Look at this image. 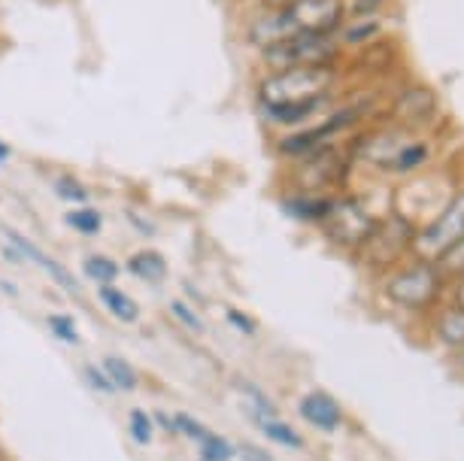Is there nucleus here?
<instances>
[{"label":"nucleus","mask_w":464,"mask_h":461,"mask_svg":"<svg viewBox=\"0 0 464 461\" xmlns=\"http://www.w3.org/2000/svg\"><path fill=\"white\" fill-rule=\"evenodd\" d=\"M125 219L130 222V228H137V234H143V237H155L159 234V228H155V222L152 219H146L143 213H137V210H125Z\"/></svg>","instance_id":"nucleus-32"},{"label":"nucleus","mask_w":464,"mask_h":461,"mask_svg":"<svg viewBox=\"0 0 464 461\" xmlns=\"http://www.w3.org/2000/svg\"><path fill=\"white\" fill-rule=\"evenodd\" d=\"M101 368L107 370V377L116 386L119 395H134L140 389V370L128 359H121V355H103Z\"/></svg>","instance_id":"nucleus-17"},{"label":"nucleus","mask_w":464,"mask_h":461,"mask_svg":"<svg viewBox=\"0 0 464 461\" xmlns=\"http://www.w3.org/2000/svg\"><path fill=\"white\" fill-rule=\"evenodd\" d=\"M265 10H279V6H292V4H297V0H258Z\"/></svg>","instance_id":"nucleus-36"},{"label":"nucleus","mask_w":464,"mask_h":461,"mask_svg":"<svg viewBox=\"0 0 464 461\" xmlns=\"http://www.w3.org/2000/svg\"><path fill=\"white\" fill-rule=\"evenodd\" d=\"M155 419H152V413L146 410V407H130L128 410V437L134 447L140 449H146V447H152V440H155Z\"/></svg>","instance_id":"nucleus-22"},{"label":"nucleus","mask_w":464,"mask_h":461,"mask_svg":"<svg viewBox=\"0 0 464 461\" xmlns=\"http://www.w3.org/2000/svg\"><path fill=\"white\" fill-rule=\"evenodd\" d=\"M225 319H227V325H231L234 331L243 334V337H256L258 334V319H252L246 310L225 307Z\"/></svg>","instance_id":"nucleus-30"},{"label":"nucleus","mask_w":464,"mask_h":461,"mask_svg":"<svg viewBox=\"0 0 464 461\" xmlns=\"http://www.w3.org/2000/svg\"><path fill=\"white\" fill-rule=\"evenodd\" d=\"M334 201H337V195H310V191H292V195H285L279 204H283V210L297 222L322 225L331 216V210H334Z\"/></svg>","instance_id":"nucleus-11"},{"label":"nucleus","mask_w":464,"mask_h":461,"mask_svg":"<svg viewBox=\"0 0 464 461\" xmlns=\"http://www.w3.org/2000/svg\"><path fill=\"white\" fill-rule=\"evenodd\" d=\"M353 152L340 149V146H325V149L306 155L295 161V191H310V195H337V188L346 186L349 173H353Z\"/></svg>","instance_id":"nucleus-5"},{"label":"nucleus","mask_w":464,"mask_h":461,"mask_svg":"<svg viewBox=\"0 0 464 461\" xmlns=\"http://www.w3.org/2000/svg\"><path fill=\"white\" fill-rule=\"evenodd\" d=\"M443 294L440 274L431 267V261H413V264L395 267L385 280V298L401 310L425 312L431 310Z\"/></svg>","instance_id":"nucleus-4"},{"label":"nucleus","mask_w":464,"mask_h":461,"mask_svg":"<svg viewBox=\"0 0 464 461\" xmlns=\"http://www.w3.org/2000/svg\"><path fill=\"white\" fill-rule=\"evenodd\" d=\"M455 303H459V307L464 310V276L459 280V292H455Z\"/></svg>","instance_id":"nucleus-38"},{"label":"nucleus","mask_w":464,"mask_h":461,"mask_svg":"<svg viewBox=\"0 0 464 461\" xmlns=\"http://www.w3.org/2000/svg\"><path fill=\"white\" fill-rule=\"evenodd\" d=\"M98 301L112 319L121 322V325H137V322H140V303L130 298V294L121 289L119 283L98 285Z\"/></svg>","instance_id":"nucleus-14"},{"label":"nucleus","mask_w":464,"mask_h":461,"mask_svg":"<svg viewBox=\"0 0 464 461\" xmlns=\"http://www.w3.org/2000/svg\"><path fill=\"white\" fill-rule=\"evenodd\" d=\"M0 461H13V458H10V452H6L4 443H0Z\"/></svg>","instance_id":"nucleus-39"},{"label":"nucleus","mask_w":464,"mask_h":461,"mask_svg":"<svg viewBox=\"0 0 464 461\" xmlns=\"http://www.w3.org/2000/svg\"><path fill=\"white\" fill-rule=\"evenodd\" d=\"M464 240V188L446 201V206L437 213V219H431L425 228H416L413 237V255L419 261H434L443 249H450L452 243Z\"/></svg>","instance_id":"nucleus-8"},{"label":"nucleus","mask_w":464,"mask_h":461,"mask_svg":"<svg viewBox=\"0 0 464 461\" xmlns=\"http://www.w3.org/2000/svg\"><path fill=\"white\" fill-rule=\"evenodd\" d=\"M258 55L265 71H292V67L340 64L343 46H340L337 34H295V37H285L274 46L261 49Z\"/></svg>","instance_id":"nucleus-3"},{"label":"nucleus","mask_w":464,"mask_h":461,"mask_svg":"<svg viewBox=\"0 0 464 461\" xmlns=\"http://www.w3.org/2000/svg\"><path fill=\"white\" fill-rule=\"evenodd\" d=\"M198 461H200V458H198Z\"/></svg>","instance_id":"nucleus-41"},{"label":"nucleus","mask_w":464,"mask_h":461,"mask_svg":"<svg viewBox=\"0 0 464 461\" xmlns=\"http://www.w3.org/2000/svg\"><path fill=\"white\" fill-rule=\"evenodd\" d=\"M252 422L258 425V431L265 434L270 443H276L279 449H304V434L288 425L279 416H252Z\"/></svg>","instance_id":"nucleus-15"},{"label":"nucleus","mask_w":464,"mask_h":461,"mask_svg":"<svg viewBox=\"0 0 464 461\" xmlns=\"http://www.w3.org/2000/svg\"><path fill=\"white\" fill-rule=\"evenodd\" d=\"M461 361H464V346H461Z\"/></svg>","instance_id":"nucleus-40"},{"label":"nucleus","mask_w":464,"mask_h":461,"mask_svg":"<svg viewBox=\"0 0 464 461\" xmlns=\"http://www.w3.org/2000/svg\"><path fill=\"white\" fill-rule=\"evenodd\" d=\"M367 112V103H334L331 110L322 112L319 119L306 121L301 128H292V134H283L276 140V155L285 161H301L306 155L334 146L340 137L353 134L362 125Z\"/></svg>","instance_id":"nucleus-2"},{"label":"nucleus","mask_w":464,"mask_h":461,"mask_svg":"<svg viewBox=\"0 0 464 461\" xmlns=\"http://www.w3.org/2000/svg\"><path fill=\"white\" fill-rule=\"evenodd\" d=\"M64 225L80 237H98L103 231V213L94 204L89 206H70L64 213Z\"/></svg>","instance_id":"nucleus-19"},{"label":"nucleus","mask_w":464,"mask_h":461,"mask_svg":"<svg viewBox=\"0 0 464 461\" xmlns=\"http://www.w3.org/2000/svg\"><path fill=\"white\" fill-rule=\"evenodd\" d=\"M52 191H55L58 201H64L70 206H89V204H94L92 188L85 186L80 177H73V173H58V177L52 179Z\"/></svg>","instance_id":"nucleus-18"},{"label":"nucleus","mask_w":464,"mask_h":461,"mask_svg":"<svg viewBox=\"0 0 464 461\" xmlns=\"http://www.w3.org/2000/svg\"><path fill=\"white\" fill-rule=\"evenodd\" d=\"M198 458L200 461H234L237 458V443H231L218 431H209L207 437L198 443Z\"/></svg>","instance_id":"nucleus-25"},{"label":"nucleus","mask_w":464,"mask_h":461,"mask_svg":"<svg viewBox=\"0 0 464 461\" xmlns=\"http://www.w3.org/2000/svg\"><path fill=\"white\" fill-rule=\"evenodd\" d=\"M121 271H125V267H121L112 255H103V252H89V255L82 258V276L92 285H112V283H119Z\"/></svg>","instance_id":"nucleus-16"},{"label":"nucleus","mask_w":464,"mask_h":461,"mask_svg":"<svg viewBox=\"0 0 464 461\" xmlns=\"http://www.w3.org/2000/svg\"><path fill=\"white\" fill-rule=\"evenodd\" d=\"M234 389H237L240 395L246 398V404H249V413H252V416H279L276 404H274V398H270L261 386H256L252 379L237 377V379H234Z\"/></svg>","instance_id":"nucleus-23"},{"label":"nucleus","mask_w":464,"mask_h":461,"mask_svg":"<svg viewBox=\"0 0 464 461\" xmlns=\"http://www.w3.org/2000/svg\"><path fill=\"white\" fill-rule=\"evenodd\" d=\"M434 331L446 346L461 350V346H464V310L459 307V303H452L450 310H443L440 316H437Z\"/></svg>","instance_id":"nucleus-20"},{"label":"nucleus","mask_w":464,"mask_h":461,"mask_svg":"<svg viewBox=\"0 0 464 461\" xmlns=\"http://www.w3.org/2000/svg\"><path fill=\"white\" fill-rule=\"evenodd\" d=\"M376 222H380V219H376V216L367 210L358 197L337 195L334 210H331V216L319 225V228L325 231V237L334 243V246L349 249L355 255V252L362 249V243L371 237Z\"/></svg>","instance_id":"nucleus-7"},{"label":"nucleus","mask_w":464,"mask_h":461,"mask_svg":"<svg viewBox=\"0 0 464 461\" xmlns=\"http://www.w3.org/2000/svg\"><path fill=\"white\" fill-rule=\"evenodd\" d=\"M46 328L61 346H80L82 343L80 325H76V319L70 316V312H64V310L46 312Z\"/></svg>","instance_id":"nucleus-24"},{"label":"nucleus","mask_w":464,"mask_h":461,"mask_svg":"<svg viewBox=\"0 0 464 461\" xmlns=\"http://www.w3.org/2000/svg\"><path fill=\"white\" fill-rule=\"evenodd\" d=\"M431 267H434L437 274H440V280H443V283L461 280V276H464V240L452 243L450 249H443L440 255H437V258L431 261Z\"/></svg>","instance_id":"nucleus-26"},{"label":"nucleus","mask_w":464,"mask_h":461,"mask_svg":"<svg viewBox=\"0 0 464 461\" xmlns=\"http://www.w3.org/2000/svg\"><path fill=\"white\" fill-rule=\"evenodd\" d=\"M428 155H431V149H428L422 140H413V137H410V140L395 152V158L389 161L385 173H413L428 161Z\"/></svg>","instance_id":"nucleus-21"},{"label":"nucleus","mask_w":464,"mask_h":461,"mask_svg":"<svg viewBox=\"0 0 464 461\" xmlns=\"http://www.w3.org/2000/svg\"><path fill=\"white\" fill-rule=\"evenodd\" d=\"M346 19H376L382 13L385 0H343Z\"/></svg>","instance_id":"nucleus-31"},{"label":"nucleus","mask_w":464,"mask_h":461,"mask_svg":"<svg viewBox=\"0 0 464 461\" xmlns=\"http://www.w3.org/2000/svg\"><path fill=\"white\" fill-rule=\"evenodd\" d=\"M416 225L404 219L401 213L380 219L371 237L362 243V249L355 252L358 258H364L371 267H395L398 258H404V252L413 249Z\"/></svg>","instance_id":"nucleus-6"},{"label":"nucleus","mask_w":464,"mask_h":461,"mask_svg":"<svg viewBox=\"0 0 464 461\" xmlns=\"http://www.w3.org/2000/svg\"><path fill=\"white\" fill-rule=\"evenodd\" d=\"M173 425H177V437H186L188 443H195V447L207 437L209 431H213L204 419H198V416L188 413V410L173 413Z\"/></svg>","instance_id":"nucleus-27"},{"label":"nucleus","mask_w":464,"mask_h":461,"mask_svg":"<svg viewBox=\"0 0 464 461\" xmlns=\"http://www.w3.org/2000/svg\"><path fill=\"white\" fill-rule=\"evenodd\" d=\"M82 382L101 398H116L119 395L116 386H112L110 377H107V370L101 368V361H85L82 364Z\"/></svg>","instance_id":"nucleus-28"},{"label":"nucleus","mask_w":464,"mask_h":461,"mask_svg":"<svg viewBox=\"0 0 464 461\" xmlns=\"http://www.w3.org/2000/svg\"><path fill=\"white\" fill-rule=\"evenodd\" d=\"M152 419H155V428H159L161 434L177 437V425H173V413L170 410H152Z\"/></svg>","instance_id":"nucleus-34"},{"label":"nucleus","mask_w":464,"mask_h":461,"mask_svg":"<svg viewBox=\"0 0 464 461\" xmlns=\"http://www.w3.org/2000/svg\"><path fill=\"white\" fill-rule=\"evenodd\" d=\"M237 458L240 461H276L274 456H270V449L258 447V443H240V447H237Z\"/></svg>","instance_id":"nucleus-33"},{"label":"nucleus","mask_w":464,"mask_h":461,"mask_svg":"<svg viewBox=\"0 0 464 461\" xmlns=\"http://www.w3.org/2000/svg\"><path fill=\"white\" fill-rule=\"evenodd\" d=\"M0 255H4L6 261H10V264H24V255L19 249L13 246V243H4V249H0Z\"/></svg>","instance_id":"nucleus-35"},{"label":"nucleus","mask_w":464,"mask_h":461,"mask_svg":"<svg viewBox=\"0 0 464 461\" xmlns=\"http://www.w3.org/2000/svg\"><path fill=\"white\" fill-rule=\"evenodd\" d=\"M4 240L6 243H13L15 249L22 252L24 255V261H31V264H37L43 274L49 276L52 283L58 285L61 292H67V294H80L82 292V285H80V280H76L73 274H70V267H64L61 261L55 258V255H49L46 249L43 246H37L31 237H24L22 231H15V228H4Z\"/></svg>","instance_id":"nucleus-9"},{"label":"nucleus","mask_w":464,"mask_h":461,"mask_svg":"<svg viewBox=\"0 0 464 461\" xmlns=\"http://www.w3.org/2000/svg\"><path fill=\"white\" fill-rule=\"evenodd\" d=\"M434 110H437L434 91L425 89V85H413V89H407L398 98V103H395V119H398V125L416 128V125H425V121L434 116Z\"/></svg>","instance_id":"nucleus-12"},{"label":"nucleus","mask_w":464,"mask_h":461,"mask_svg":"<svg viewBox=\"0 0 464 461\" xmlns=\"http://www.w3.org/2000/svg\"><path fill=\"white\" fill-rule=\"evenodd\" d=\"M125 271L146 285H161L170 276V264L159 249H137L128 255Z\"/></svg>","instance_id":"nucleus-13"},{"label":"nucleus","mask_w":464,"mask_h":461,"mask_svg":"<svg viewBox=\"0 0 464 461\" xmlns=\"http://www.w3.org/2000/svg\"><path fill=\"white\" fill-rule=\"evenodd\" d=\"M10 158H13V146L6 140H0V164H10Z\"/></svg>","instance_id":"nucleus-37"},{"label":"nucleus","mask_w":464,"mask_h":461,"mask_svg":"<svg viewBox=\"0 0 464 461\" xmlns=\"http://www.w3.org/2000/svg\"><path fill=\"white\" fill-rule=\"evenodd\" d=\"M297 413H301V419L306 425H313L316 431H325V434L340 431L346 422L343 407H340L337 398L328 395V391H306V395H301Z\"/></svg>","instance_id":"nucleus-10"},{"label":"nucleus","mask_w":464,"mask_h":461,"mask_svg":"<svg viewBox=\"0 0 464 461\" xmlns=\"http://www.w3.org/2000/svg\"><path fill=\"white\" fill-rule=\"evenodd\" d=\"M168 310H170V316L179 322L186 331H191V334H204V319H200V312L191 307V303L186 301V298H173L170 303H168Z\"/></svg>","instance_id":"nucleus-29"},{"label":"nucleus","mask_w":464,"mask_h":461,"mask_svg":"<svg viewBox=\"0 0 464 461\" xmlns=\"http://www.w3.org/2000/svg\"><path fill=\"white\" fill-rule=\"evenodd\" d=\"M340 71L325 67H292V71H267L256 85V107L274 128H301L319 119L337 103Z\"/></svg>","instance_id":"nucleus-1"}]
</instances>
